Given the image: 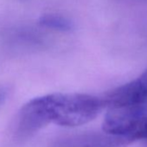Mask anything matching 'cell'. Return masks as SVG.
<instances>
[{
    "label": "cell",
    "instance_id": "1",
    "mask_svg": "<svg viewBox=\"0 0 147 147\" xmlns=\"http://www.w3.org/2000/svg\"><path fill=\"white\" fill-rule=\"evenodd\" d=\"M105 107L103 99L83 94H53L31 100L19 112L17 134L28 137L55 124L77 126L93 120Z\"/></svg>",
    "mask_w": 147,
    "mask_h": 147
},
{
    "label": "cell",
    "instance_id": "2",
    "mask_svg": "<svg viewBox=\"0 0 147 147\" xmlns=\"http://www.w3.org/2000/svg\"><path fill=\"white\" fill-rule=\"evenodd\" d=\"M147 116V104L110 107L107 113L103 124V131L113 135L127 137L131 134L144 118ZM132 142V140L131 139Z\"/></svg>",
    "mask_w": 147,
    "mask_h": 147
},
{
    "label": "cell",
    "instance_id": "4",
    "mask_svg": "<svg viewBox=\"0 0 147 147\" xmlns=\"http://www.w3.org/2000/svg\"><path fill=\"white\" fill-rule=\"evenodd\" d=\"M130 143L127 137L91 132L64 138L58 141L57 147H123Z\"/></svg>",
    "mask_w": 147,
    "mask_h": 147
},
{
    "label": "cell",
    "instance_id": "3",
    "mask_svg": "<svg viewBox=\"0 0 147 147\" xmlns=\"http://www.w3.org/2000/svg\"><path fill=\"white\" fill-rule=\"evenodd\" d=\"M103 101L109 108L147 104V70L137 79L110 92Z\"/></svg>",
    "mask_w": 147,
    "mask_h": 147
},
{
    "label": "cell",
    "instance_id": "5",
    "mask_svg": "<svg viewBox=\"0 0 147 147\" xmlns=\"http://www.w3.org/2000/svg\"><path fill=\"white\" fill-rule=\"evenodd\" d=\"M38 24L42 27L64 32L74 29V24L69 19L58 14H45L39 18Z\"/></svg>",
    "mask_w": 147,
    "mask_h": 147
}]
</instances>
